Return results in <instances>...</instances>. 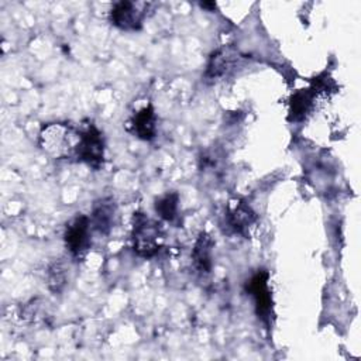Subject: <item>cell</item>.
<instances>
[{"mask_svg": "<svg viewBox=\"0 0 361 361\" xmlns=\"http://www.w3.org/2000/svg\"><path fill=\"white\" fill-rule=\"evenodd\" d=\"M148 3L145 1H116L109 13L110 23L123 31H137L142 27L147 16Z\"/></svg>", "mask_w": 361, "mask_h": 361, "instance_id": "277c9868", "label": "cell"}, {"mask_svg": "<svg viewBox=\"0 0 361 361\" xmlns=\"http://www.w3.org/2000/svg\"><path fill=\"white\" fill-rule=\"evenodd\" d=\"M79 141L80 128L69 123H48L38 134V145L54 159L76 161Z\"/></svg>", "mask_w": 361, "mask_h": 361, "instance_id": "6da1fadb", "label": "cell"}, {"mask_svg": "<svg viewBox=\"0 0 361 361\" xmlns=\"http://www.w3.org/2000/svg\"><path fill=\"white\" fill-rule=\"evenodd\" d=\"M162 228L159 223L149 219L147 214L137 212L133 217L131 247L141 258H152L162 247Z\"/></svg>", "mask_w": 361, "mask_h": 361, "instance_id": "7a4b0ae2", "label": "cell"}, {"mask_svg": "<svg viewBox=\"0 0 361 361\" xmlns=\"http://www.w3.org/2000/svg\"><path fill=\"white\" fill-rule=\"evenodd\" d=\"M241 62L243 55L240 51L231 45H224L210 55L204 71V79L210 82L221 80L223 78L233 73L237 66L241 65Z\"/></svg>", "mask_w": 361, "mask_h": 361, "instance_id": "5b68a950", "label": "cell"}, {"mask_svg": "<svg viewBox=\"0 0 361 361\" xmlns=\"http://www.w3.org/2000/svg\"><path fill=\"white\" fill-rule=\"evenodd\" d=\"M65 245L76 259L82 258L90 247V219L85 214H76L66 223L63 234Z\"/></svg>", "mask_w": 361, "mask_h": 361, "instance_id": "8992f818", "label": "cell"}, {"mask_svg": "<svg viewBox=\"0 0 361 361\" xmlns=\"http://www.w3.org/2000/svg\"><path fill=\"white\" fill-rule=\"evenodd\" d=\"M313 103V92L309 89L295 93L290 99V116L293 120L303 118Z\"/></svg>", "mask_w": 361, "mask_h": 361, "instance_id": "5bb4252c", "label": "cell"}, {"mask_svg": "<svg viewBox=\"0 0 361 361\" xmlns=\"http://www.w3.org/2000/svg\"><path fill=\"white\" fill-rule=\"evenodd\" d=\"M104 137L103 133L92 123L80 128V141L76 151V162H83L93 168L100 169L104 164Z\"/></svg>", "mask_w": 361, "mask_h": 361, "instance_id": "3957f363", "label": "cell"}, {"mask_svg": "<svg viewBox=\"0 0 361 361\" xmlns=\"http://www.w3.org/2000/svg\"><path fill=\"white\" fill-rule=\"evenodd\" d=\"M213 240L212 237L202 231L199 237L195 241L193 250H192V262L195 269L199 274H209L213 267Z\"/></svg>", "mask_w": 361, "mask_h": 361, "instance_id": "8fae6325", "label": "cell"}, {"mask_svg": "<svg viewBox=\"0 0 361 361\" xmlns=\"http://www.w3.org/2000/svg\"><path fill=\"white\" fill-rule=\"evenodd\" d=\"M117 216V206L113 197L97 199L92 206L90 224L100 234H109L114 227Z\"/></svg>", "mask_w": 361, "mask_h": 361, "instance_id": "30bf717a", "label": "cell"}, {"mask_svg": "<svg viewBox=\"0 0 361 361\" xmlns=\"http://www.w3.org/2000/svg\"><path fill=\"white\" fill-rule=\"evenodd\" d=\"M179 195L176 192H168L155 200V212L162 220L173 221L178 216Z\"/></svg>", "mask_w": 361, "mask_h": 361, "instance_id": "7c38bea8", "label": "cell"}, {"mask_svg": "<svg viewBox=\"0 0 361 361\" xmlns=\"http://www.w3.org/2000/svg\"><path fill=\"white\" fill-rule=\"evenodd\" d=\"M21 316L32 323L34 322H45V319L48 316L47 302H44L41 299H32L31 302H28L25 305Z\"/></svg>", "mask_w": 361, "mask_h": 361, "instance_id": "9a60e30c", "label": "cell"}, {"mask_svg": "<svg viewBox=\"0 0 361 361\" xmlns=\"http://www.w3.org/2000/svg\"><path fill=\"white\" fill-rule=\"evenodd\" d=\"M68 283V274H66V268L61 261H56L54 264L49 265L48 271H47V286L48 289L55 293L59 295Z\"/></svg>", "mask_w": 361, "mask_h": 361, "instance_id": "4fadbf2b", "label": "cell"}, {"mask_svg": "<svg viewBox=\"0 0 361 361\" xmlns=\"http://www.w3.org/2000/svg\"><path fill=\"white\" fill-rule=\"evenodd\" d=\"M268 279L269 274L265 269H261L251 276L245 286L247 292L254 299L258 317H261L265 323L269 322L272 314V295L268 286Z\"/></svg>", "mask_w": 361, "mask_h": 361, "instance_id": "52a82bcc", "label": "cell"}, {"mask_svg": "<svg viewBox=\"0 0 361 361\" xmlns=\"http://www.w3.org/2000/svg\"><path fill=\"white\" fill-rule=\"evenodd\" d=\"M226 220L230 228L241 235H248L251 226L257 220V214L252 207L244 199H233L227 204Z\"/></svg>", "mask_w": 361, "mask_h": 361, "instance_id": "ba28073f", "label": "cell"}, {"mask_svg": "<svg viewBox=\"0 0 361 361\" xmlns=\"http://www.w3.org/2000/svg\"><path fill=\"white\" fill-rule=\"evenodd\" d=\"M126 128L134 137L142 141H151L157 135V116L151 104L135 111L127 121Z\"/></svg>", "mask_w": 361, "mask_h": 361, "instance_id": "9c48e42d", "label": "cell"}]
</instances>
